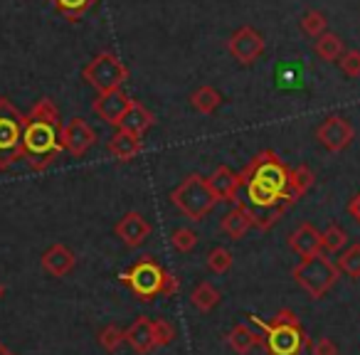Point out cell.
I'll use <instances>...</instances> for the list:
<instances>
[{
  "label": "cell",
  "mask_w": 360,
  "mask_h": 355,
  "mask_svg": "<svg viewBox=\"0 0 360 355\" xmlns=\"http://www.w3.org/2000/svg\"><path fill=\"white\" fill-rule=\"evenodd\" d=\"M96 143V131L91 129V124L82 116H75L67 124H62V148L75 158L86 155V150Z\"/></svg>",
  "instance_id": "cell-11"
},
{
  "label": "cell",
  "mask_w": 360,
  "mask_h": 355,
  "mask_svg": "<svg viewBox=\"0 0 360 355\" xmlns=\"http://www.w3.org/2000/svg\"><path fill=\"white\" fill-rule=\"evenodd\" d=\"M40 264L50 276H55V279H65L67 274H72V271H75L77 257L67 245H52L50 250L42 252Z\"/></svg>",
  "instance_id": "cell-15"
},
{
  "label": "cell",
  "mask_w": 360,
  "mask_h": 355,
  "mask_svg": "<svg viewBox=\"0 0 360 355\" xmlns=\"http://www.w3.org/2000/svg\"><path fill=\"white\" fill-rule=\"evenodd\" d=\"M129 104H131V96L126 94L124 89H114V91H104V94L96 96L94 104H91V111H94L104 124L116 126V129H119V124H121V119H124Z\"/></svg>",
  "instance_id": "cell-12"
},
{
  "label": "cell",
  "mask_w": 360,
  "mask_h": 355,
  "mask_svg": "<svg viewBox=\"0 0 360 355\" xmlns=\"http://www.w3.org/2000/svg\"><path fill=\"white\" fill-rule=\"evenodd\" d=\"M289 250L304 259V257L319 254L321 252V232L311 222H301L294 232H289Z\"/></svg>",
  "instance_id": "cell-16"
},
{
  "label": "cell",
  "mask_w": 360,
  "mask_h": 355,
  "mask_svg": "<svg viewBox=\"0 0 360 355\" xmlns=\"http://www.w3.org/2000/svg\"><path fill=\"white\" fill-rule=\"evenodd\" d=\"M114 232H116V237H119V240L124 242L126 247L136 250V247H141L150 237V222L146 220L141 212L131 210V212H126V215L121 217L119 222H116Z\"/></svg>",
  "instance_id": "cell-14"
},
{
  "label": "cell",
  "mask_w": 360,
  "mask_h": 355,
  "mask_svg": "<svg viewBox=\"0 0 360 355\" xmlns=\"http://www.w3.org/2000/svg\"><path fill=\"white\" fill-rule=\"evenodd\" d=\"M250 321L264 330V348L269 355H301V350L311 345L301 323H284L276 318L264 321L255 314H250Z\"/></svg>",
  "instance_id": "cell-4"
},
{
  "label": "cell",
  "mask_w": 360,
  "mask_h": 355,
  "mask_svg": "<svg viewBox=\"0 0 360 355\" xmlns=\"http://www.w3.org/2000/svg\"><path fill=\"white\" fill-rule=\"evenodd\" d=\"M121 343H126V330L116 323H109L99 330V345L109 353H116L121 348Z\"/></svg>",
  "instance_id": "cell-30"
},
{
  "label": "cell",
  "mask_w": 360,
  "mask_h": 355,
  "mask_svg": "<svg viewBox=\"0 0 360 355\" xmlns=\"http://www.w3.org/2000/svg\"><path fill=\"white\" fill-rule=\"evenodd\" d=\"M180 289V281L178 276L173 274V271H165L163 269V281H160V291L158 296H165V299H170V296H175Z\"/></svg>",
  "instance_id": "cell-35"
},
{
  "label": "cell",
  "mask_w": 360,
  "mask_h": 355,
  "mask_svg": "<svg viewBox=\"0 0 360 355\" xmlns=\"http://www.w3.org/2000/svg\"><path fill=\"white\" fill-rule=\"evenodd\" d=\"M82 77L89 86H94L99 94L104 91L121 89L129 79V67L114 55V52H99L94 60L86 62V67L82 70Z\"/></svg>",
  "instance_id": "cell-7"
},
{
  "label": "cell",
  "mask_w": 360,
  "mask_h": 355,
  "mask_svg": "<svg viewBox=\"0 0 360 355\" xmlns=\"http://www.w3.org/2000/svg\"><path fill=\"white\" fill-rule=\"evenodd\" d=\"M316 55L326 62H335L343 57V40H340L335 32H323L321 37H316V45H314Z\"/></svg>",
  "instance_id": "cell-25"
},
{
  "label": "cell",
  "mask_w": 360,
  "mask_h": 355,
  "mask_svg": "<svg viewBox=\"0 0 360 355\" xmlns=\"http://www.w3.org/2000/svg\"><path fill=\"white\" fill-rule=\"evenodd\" d=\"M264 35L259 30H255L252 25H245L240 30H235L227 40V50L235 57L240 65H252L264 55Z\"/></svg>",
  "instance_id": "cell-10"
},
{
  "label": "cell",
  "mask_w": 360,
  "mask_h": 355,
  "mask_svg": "<svg viewBox=\"0 0 360 355\" xmlns=\"http://www.w3.org/2000/svg\"><path fill=\"white\" fill-rule=\"evenodd\" d=\"M150 126H153V114H150V111L146 109L141 101L131 99V104H129V109H126L124 119H121L119 129L121 131H129V134L141 136V138H143L146 131H148Z\"/></svg>",
  "instance_id": "cell-20"
},
{
  "label": "cell",
  "mask_w": 360,
  "mask_h": 355,
  "mask_svg": "<svg viewBox=\"0 0 360 355\" xmlns=\"http://www.w3.org/2000/svg\"><path fill=\"white\" fill-rule=\"evenodd\" d=\"M316 175L309 165H296V168H289V181H286V191H284V200L289 202L291 207L306 195V193L314 188Z\"/></svg>",
  "instance_id": "cell-17"
},
{
  "label": "cell",
  "mask_w": 360,
  "mask_h": 355,
  "mask_svg": "<svg viewBox=\"0 0 360 355\" xmlns=\"http://www.w3.org/2000/svg\"><path fill=\"white\" fill-rule=\"evenodd\" d=\"M301 30L306 32L309 37H321L326 32V27H328V20H326V15L321 11H306L304 15H301Z\"/></svg>",
  "instance_id": "cell-28"
},
{
  "label": "cell",
  "mask_w": 360,
  "mask_h": 355,
  "mask_svg": "<svg viewBox=\"0 0 360 355\" xmlns=\"http://www.w3.org/2000/svg\"><path fill=\"white\" fill-rule=\"evenodd\" d=\"M3 296H6V286L0 284V299H3Z\"/></svg>",
  "instance_id": "cell-39"
},
{
  "label": "cell",
  "mask_w": 360,
  "mask_h": 355,
  "mask_svg": "<svg viewBox=\"0 0 360 355\" xmlns=\"http://www.w3.org/2000/svg\"><path fill=\"white\" fill-rule=\"evenodd\" d=\"M0 355H15V353H13V350L8 348V345L3 343V340H0Z\"/></svg>",
  "instance_id": "cell-38"
},
{
  "label": "cell",
  "mask_w": 360,
  "mask_h": 355,
  "mask_svg": "<svg viewBox=\"0 0 360 355\" xmlns=\"http://www.w3.org/2000/svg\"><path fill=\"white\" fill-rule=\"evenodd\" d=\"M240 191H245V207L250 210L252 227L271 230L291 205L284 200L289 168L276 150H262L240 170Z\"/></svg>",
  "instance_id": "cell-1"
},
{
  "label": "cell",
  "mask_w": 360,
  "mask_h": 355,
  "mask_svg": "<svg viewBox=\"0 0 360 355\" xmlns=\"http://www.w3.org/2000/svg\"><path fill=\"white\" fill-rule=\"evenodd\" d=\"M106 148H109V153L114 155L116 160H121V163H129V160H134L136 155L141 153V148H143V141H141V136H134V134H129V131L116 129V134L109 138Z\"/></svg>",
  "instance_id": "cell-19"
},
{
  "label": "cell",
  "mask_w": 360,
  "mask_h": 355,
  "mask_svg": "<svg viewBox=\"0 0 360 355\" xmlns=\"http://www.w3.org/2000/svg\"><path fill=\"white\" fill-rule=\"evenodd\" d=\"M294 281L311 296V299H323L338 281V266L323 257V252L319 254L304 257L299 264L294 266Z\"/></svg>",
  "instance_id": "cell-5"
},
{
  "label": "cell",
  "mask_w": 360,
  "mask_h": 355,
  "mask_svg": "<svg viewBox=\"0 0 360 355\" xmlns=\"http://www.w3.org/2000/svg\"><path fill=\"white\" fill-rule=\"evenodd\" d=\"M62 119L50 96H42L25 114L22 131V158L32 170H47L62 153Z\"/></svg>",
  "instance_id": "cell-2"
},
{
  "label": "cell",
  "mask_w": 360,
  "mask_h": 355,
  "mask_svg": "<svg viewBox=\"0 0 360 355\" xmlns=\"http://www.w3.org/2000/svg\"><path fill=\"white\" fill-rule=\"evenodd\" d=\"M207 269L215 271V274H227L232 269V252L225 250V247H215L207 254Z\"/></svg>",
  "instance_id": "cell-32"
},
{
  "label": "cell",
  "mask_w": 360,
  "mask_h": 355,
  "mask_svg": "<svg viewBox=\"0 0 360 355\" xmlns=\"http://www.w3.org/2000/svg\"><path fill=\"white\" fill-rule=\"evenodd\" d=\"M220 299H222L220 289H217L215 284H210V281H200V284L191 291L193 306H195L198 311H202V314H207V311L215 309V306L220 304Z\"/></svg>",
  "instance_id": "cell-24"
},
{
  "label": "cell",
  "mask_w": 360,
  "mask_h": 355,
  "mask_svg": "<svg viewBox=\"0 0 360 355\" xmlns=\"http://www.w3.org/2000/svg\"><path fill=\"white\" fill-rule=\"evenodd\" d=\"M348 245V232L338 225H330L326 227V232H321V250L326 252H340L343 247Z\"/></svg>",
  "instance_id": "cell-27"
},
{
  "label": "cell",
  "mask_w": 360,
  "mask_h": 355,
  "mask_svg": "<svg viewBox=\"0 0 360 355\" xmlns=\"http://www.w3.org/2000/svg\"><path fill=\"white\" fill-rule=\"evenodd\" d=\"M126 286L136 294V299L141 301H150L158 296L160 291V281H163V266L153 259L150 254L141 257L124 276H121Z\"/></svg>",
  "instance_id": "cell-8"
},
{
  "label": "cell",
  "mask_w": 360,
  "mask_h": 355,
  "mask_svg": "<svg viewBox=\"0 0 360 355\" xmlns=\"http://www.w3.org/2000/svg\"><path fill=\"white\" fill-rule=\"evenodd\" d=\"M222 101H225V99H222V94L215 89V86H210V84L198 86V89L191 94V104H193V109H195L198 114H205V116L215 114V111L220 109Z\"/></svg>",
  "instance_id": "cell-23"
},
{
  "label": "cell",
  "mask_w": 360,
  "mask_h": 355,
  "mask_svg": "<svg viewBox=\"0 0 360 355\" xmlns=\"http://www.w3.org/2000/svg\"><path fill=\"white\" fill-rule=\"evenodd\" d=\"M338 62H340V70H343L345 77H350V79L360 77V52L358 50L343 52V57H340Z\"/></svg>",
  "instance_id": "cell-34"
},
{
  "label": "cell",
  "mask_w": 360,
  "mask_h": 355,
  "mask_svg": "<svg viewBox=\"0 0 360 355\" xmlns=\"http://www.w3.org/2000/svg\"><path fill=\"white\" fill-rule=\"evenodd\" d=\"M227 345H230L237 355H250L255 348H264V335L255 333L250 325L237 323V325H232V330L227 333Z\"/></svg>",
  "instance_id": "cell-21"
},
{
  "label": "cell",
  "mask_w": 360,
  "mask_h": 355,
  "mask_svg": "<svg viewBox=\"0 0 360 355\" xmlns=\"http://www.w3.org/2000/svg\"><path fill=\"white\" fill-rule=\"evenodd\" d=\"M50 3H52V8H55V11L60 13L62 18L77 22L86 11H91V8H94L99 0H50Z\"/></svg>",
  "instance_id": "cell-26"
},
{
  "label": "cell",
  "mask_w": 360,
  "mask_h": 355,
  "mask_svg": "<svg viewBox=\"0 0 360 355\" xmlns=\"http://www.w3.org/2000/svg\"><path fill=\"white\" fill-rule=\"evenodd\" d=\"M309 348H311V355H338V345L330 338H319L316 343H311Z\"/></svg>",
  "instance_id": "cell-36"
},
{
  "label": "cell",
  "mask_w": 360,
  "mask_h": 355,
  "mask_svg": "<svg viewBox=\"0 0 360 355\" xmlns=\"http://www.w3.org/2000/svg\"><path fill=\"white\" fill-rule=\"evenodd\" d=\"M348 212H350V217H353V220L360 225V193L348 202Z\"/></svg>",
  "instance_id": "cell-37"
},
{
  "label": "cell",
  "mask_w": 360,
  "mask_h": 355,
  "mask_svg": "<svg viewBox=\"0 0 360 355\" xmlns=\"http://www.w3.org/2000/svg\"><path fill=\"white\" fill-rule=\"evenodd\" d=\"M22 131L25 114L8 96H0V170L22 160Z\"/></svg>",
  "instance_id": "cell-6"
},
{
  "label": "cell",
  "mask_w": 360,
  "mask_h": 355,
  "mask_svg": "<svg viewBox=\"0 0 360 355\" xmlns=\"http://www.w3.org/2000/svg\"><path fill=\"white\" fill-rule=\"evenodd\" d=\"M153 340L155 348H165L175 340V325L165 318H155L153 321Z\"/></svg>",
  "instance_id": "cell-33"
},
{
  "label": "cell",
  "mask_w": 360,
  "mask_h": 355,
  "mask_svg": "<svg viewBox=\"0 0 360 355\" xmlns=\"http://www.w3.org/2000/svg\"><path fill=\"white\" fill-rule=\"evenodd\" d=\"M338 271H343L350 279H360V245H350L343 252V257H338Z\"/></svg>",
  "instance_id": "cell-29"
},
{
  "label": "cell",
  "mask_w": 360,
  "mask_h": 355,
  "mask_svg": "<svg viewBox=\"0 0 360 355\" xmlns=\"http://www.w3.org/2000/svg\"><path fill=\"white\" fill-rule=\"evenodd\" d=\"M220 227L230 240H242L247 232L252 230V217H250V210L245 207V202H235L230 212L220 220Z\"/></svg>",
  "instance_id": "cell-22"
},
{
  "label": "cell",
  "mask_w": 360,
  "mask_h": 355,
  "mask_svg": "<svg viewBox=\"0 0 360 355\" xmlns=\"http://www.w3.org/2000/svg\"><path fill=\"white\" fill-rule=\"evenodd\" d=\"M316 138H319V143L323 146L326 150L340 153V150H345L350 143H353L355 129L345 116L333 114V116H326L323 124L316 129Z\"/></svg>",
  "instance_id": "cell-9"
},
{
  "label": "cell",
  "mask_w": 360,
  "mask_h": 355,
  "mask_svg": "<svg viewBox=\"0 0 360 355\" xmlns=\"http://www.w3.org/2000/svg\"><path fill=\"white\" fill-rule=\"evenodd\" d=\"M207 186L217 202H240V175L230 165H217L207 175Z\"/></svg>",
  "instance_id": "cell-13"
},
{
  "label": "cell",
  "mask_w": 360,
  "mask_h": 355,
  "mask_svg": "<svg viewBox=\"0 0 360 355\" xmlns=\"http://www.w3.org/2000/svg\"><path fill=\"white\" fill-rule=\"evenodd\" d=\"M170 245L178 252H183V254H188V252H193L198 247V232L191 230V227H178L170 235Z\"/></svg>",
  "instance_id": "cell-31"
},
{
  "label": "cell",
  "mask_w": 360,
  "mask_h": 355,
  "mask_svg": "<svg viewBox=\"0 0 360 355\" xmlns=\"http://www.w3.org/2000/svg\"><path fill=\"white\" fill-rule=\"evenodd\" d=\"M126 343H129L139 355H148L150 350L155 348L153 321L146 318V316H139V318L126 328Z\"/></svg>",
  "instance_id": "cell-18"
},
{
  "label": "cell",
  "mask_w": 360,
  "mask_h": 355,
  "mask_svg": "<svg viewBox=\"0 0 360 355\" xmlns=\"http://www.w3.org/2000/svg\"><path fill=\"white\" fill-rule=\"evenodd\" d=\"M170 202L191 222L205 220L217 205L215 195L207 186V178H202L200 173H191L186 181H180L178 188L170 193Z\"/></svg>",
  "instance_id": "cell-3"
}]
</instances>
